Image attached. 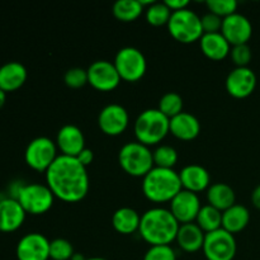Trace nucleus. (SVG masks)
Masks as SVG:
<instances>
[{"label":"nucleus","mask_w":260,"mask_h":260,"mask_svg":"<svg viewBox=\"0 0 260 260\" xmlns=\"http://www.w3.org/2000/svg\"><path fill=\"white\" fill-rule=\"evenodd\" d=\"M114 66L122 80L137 81L145 75L147 69L146 57L136 47L127 46L117 51L114 56Z\"/></svg>","instance_id":"8"},{"label":"nucleus","mask_w":260,"mask_h":260,"mask_svg":"<svg viewBox=\"0 0 260 260\" xmlns=\"http://www.w3.org/2000/svg\"><path fill=\"white\" fill-rule=\"evenodd\" d=\"M251 202H253L254 207L260 210V184L256 185L251 193Z\"/></svg>","instance_id":"40"},{"label":"nucleus","mask_w":260,"mask_h":260,"mask_svg":"<svg viewBox=\"0 0 260 260\" xmlns=\"http://www.w3.org/2000/svg\"><path fill=\"white\" fill-rule=\"evenodd\" d=\"M172 13L173 12L165 4V2H154L150 7H147L145 15H146L147 23L155 25V27H160V25H168V22H169L170 17H172Z\"/></svg>","instance_id":"30"},{"label":"nucleus","mask_w":260,"mask_h":260,"mask_svg":"<svg viewBox=\"0 0 260 260\" xmlns=\"http://www.w3.org/2000/svg\"><path fill=\"white\" fill-rule=\"evenodd\" d=\"M168 30L180 43L196 42L203 36L201 17L188 8L172 13L168 22Z\"/></svg>","instance_id":"6"},{"label":"nucleus","mask_w":260,"mask_h":260,"mask_svg":"<svg viewBox=\"0 0 260 260\" xmlns=\"http://www.w3.org/2000/svg\"><path fill=\"white\" fill-rule=\"evenodd\" d=\"M222 20L223 18L218 17V15L213 14V13L211 12L206 13L205 15L201 17L203 33L221 32V28H222Z\"/></svg>","instance_id":"37"},{"label":"nucleus","mask_w":260,"mask_h":260,"mask_svg":"<svg viewBox=\"0 0 260 260\" xmlns=\"http://www.w3.org/2000/svg\"><path fill=\"white\" fill-rule=\"evenodd\" d=\"M179 177L183 189L190 190V192H202V190L208 189L211 185L210 173L200 164L185 165L179 172Z\"/></svg>","instance_id":"19"},{"label":"nucleus","mask_w":260,"mask_h":260,"mask_svg":"<svg viewBox=\"0 0 260 260\" xmlns=\"http://www.w3.org/2000/svg\"><path fill=\"white\" fill-rule=\"evenodd\" d=\"M45 174L46 184L55 198L75 203L88 194L90 187L88 170L76 157L60 154Z\"/></svg>","instance_id":"1"},{"label":"nucleus","mask_w":260,"mask_h":260,"mask_svg":"<svg viewBox=\"0 0 260 260\" xmlns=\"http://www.w3.org/2000/svg\"><path fill=\"white\" fill-rule=\"evenodd\" d=\"M152 157L155 167L173 169L178 161V152L170 145H160L152 151Z\"/></svg>","instance_id":"31"},{"label":"nucleus","mask_w":260,"mask_h":260,"mask_svg":"<svg viewBox=\"0 0 260 260\" xmlns=\"http://www.w3.org/2000/svg\"><path fill=\"white\" fill-rule=\"evenodd\" d=\"M196 223L206 234L212 233V231L222 228V212L211 205L202 206L197 218H196Z\"/></svg>","instance_id":"27"},{"label":"nucleus","mask_w":260,"mask_h":260,"mask_svg":"<svg viewBox=\"0 0 260 260\" xmlns=\"http://www.w3.org/2000/svg\"><path fill=\"white\" fill-rule=\"evenodd\" d=\"M70 260H86V258H84L83 255H81V254H79V253H75L73 255V258H71Z\"/></svg>","instance_id":"42"},{"label":"nucleus","mask_w":260,"mask_h":260,"mask_svg":"<svg viewBox=\"0 0 260 260\" xmlns=\"http://www.w3.org/2000/svg\"><path fill=\"white\" fill-rule=\"evenodd\" d=\"M179 226L170 210L154 207L141 215L139 233L150 246L170 245L177 238Z\"/></svg>","instance_id":"2"},{"label":"nucleus","mask_w":260,"mask_h":260,"mask_svg":"<svg viewBox=\"0 0 260 260\" xmlns=\"http://www.w3.org/2000/svg\"><path fill=\"white\" fill-rule=\"evenodd\" d=\"M128 112L118 103L107 104L98 116L99 128L108 136H118L128 127Z\"/></svg>","instance_id":"12"},{"label":"nucleus","mask_w":260,"mask_h":260,"mask_svg":"<svg viewBox=\"0 0 260 260\" xmlns=\"http://www.w3.org/2000/svg\"><path fill=\"white\" fill-rule=\"evenodd\" d=\"M256 75L250 68H235L226 78V90L234 98H246L255 90Z\"/></svg>","instance_id":"16"},{"label":"nucleus","mask_w":260,"mask_h":260,"mask_svg":"<svg viewBox=\"0 0 260 260\" xmlns=\"http://www.w3.org/2000/svg\"><path fill=\"white\" fill-rule=\"evenodd\" d=\"M182 189L179 173L174 169L154 167L142 178V192L151 202H170Z\"/></svg>","instance_id":"3"},{"label":"nucleus","mask_w":260,"mask_h":260,"mask_svg":"<svg viewBox=\"0 0 260 260\" xmlns=\"http://www.w3.org/2000/svg\"><path fill=\"white\" fill-rule=\"evenodd\" d=\"M76 159H78L79 161H80L81 164L84 165V167L88 168L89 165H90L91 162H93V160H94L93 150H90V149H88V147H85V149H84L83 151H81L80 154L78 155V156H76Z\"/></svg>","instance_id":"38"},{"label":"nucleus","mask_w":260,"mask_h":260,"mask_svg":"<svg viewBox=\"0 0 260 260\" xmlns=\"http://www.w3.org/2000/svg\"><path fill=\"white\" fill-rule=\"evenodd\" d=\"M206 233L196 222L182 223L178 230L175 241L187 253H196L201 250L205 244Z\"/></svg>","instance_id":"21"},{"label":"nucleus","mask_w":260,"mask_h":260,"mask_svg":"<svg viewBox=\"0 0 260 260\" xmlns=\"http://www.w3.org/2000/svg\"><path fill=\"white\" fill-rule=\"evenodd\" d=\"M118 162L131 177L144 178L155 167L152 151L139 141L127 142L119 149Z\"/></svg>","instance_id":"5"},{"label":"nucleus","mask_w":260,"mask_h":260,"mask_svg":"<svg viewBox=\"0 0 260 260\" xmlns=\"http://www.w3.org/2000/svg\"><path fill=\"white\" fill-rule=\"evenodd\" d=\"M250 221V212L243 205L235 203L222 212V229L230 234H236L243 231Z\"/></svg>","instance_id":"26"},{"label":"nucleus","mask_w":260,"mask_h":260,"mask_svg":"<svg viewBox=\"0 0 260 260\" xmlns=\"http://www.w3.org/2000/svg\"><path fill=\"white\" fill-rule=\"evenodd\" d=\"M207 8L211 13L218 15L221 18H226L229 15L236 13L238 2L236 0H207Z\"/></svg>","instance_id":"33"},{"label":"nucleus","mask_w":260,"mask_h":260,"mask_svg":"<svg viewBox=\"0 0 260 260\" xmlns=\"http://www.w3.org/2000/svg\"><path fill=\"white\" fill-rule=\"evenodd\" d=\"M5 101H7V93L4 90L0 89V108L5 104Z\"/></svg>","instance_id":"41"},{"label":"nucleus","mask_w":260,"mask_h":260,"mask_svg":"<svg viewBox=\"0 0 260 260\" xmlns=\"http://www.w3.org/2000/svg\"><path fill=\"white\" fill-rule=\"evenodd\" d=\"M235 190L226 183H213L207 189L208 205L217 208L221 212L235 205Z\"/></svg>","instance_id":"25"},{"label":"nucleus","mask_w":260,"mask_h":260,"mask_svg":"<svg viewBox=\"0 0 260 260\" xmlns=\"http://www.w3.org/2000/svg\"><path fill=\"white\" fill-rule=\"evenodd\" d=\"M144 260H177V254L170 245H152L145 253Z\"/></svg>","instance_id":"35"},{"label":"nucleus","mask_w":260,"mask_h":260,"mask_svg":"<svg viewBox=\"0 0 260 260\" xmlns=\"http://www.w3.org/2000/svg\"><path fill=\"white\" fill-rule=\"evenodd\" d=\"M27 69L19 61H8L0 66V89L14 91L19 89L27 80Z\"/></svg>","instance_id":"20"},{"label":"nucleus","mask_w":260,"mask_h":260,"mask_svg":"<svg viewBox=\"0 0 260 260\" xmlns=\"http://www.w3.org/2000/svg\"><path fill=\"white\" fill-rule=\"evenodd\" d=\"M25 211L17 198H4L0 201V231L12 233L18 230L25 220Z\"/></svg>","instance_id":"18"},{"label":"nucleus","mask_w":260,"mask_h":260,"mask_svg":"<svg viewBox=\"0 0 260 260\" xmlns=\"http://www.w3.org/2000/svg\"><path fill=\"white\" fill-rule=\"evenodd\" d=\"M137 141L146 146L157 145L170 132V119L157 108L145 109L135 121Z\"/></svg>","instance_id":"4"},{"label":"nucleus","mask_w":260,"mask_h":260,"mask_svg":"<svg viewBox=\"0 0 260 260\" xmlns=\"http://www.w3.org/2000/svg\"><path fill=\"white\" fill-rule=\"evenodd\" d=\"M157 109H159L161 113H164L169 119L178 116V114L183 112L182 95L175 93V91H168V93H165L164 95L160 98Z\"/></svg>","instance_id":"29"},{"label":"nucleus","mask_w":260,"mask_h":260,"mask_svg":"<svg viewBox=\"0 0 260 260\" xmlns=\"http://www.w3.org/2000/svg\"><path fill=\"white\" fill-rule=\"evenodd\" d=\"M57 145L46 136L33 139L27 145L24 151V160L29 168L37 172H45L52 165L57 155Z\"/></svg>","instance_id":"9"},{"label":"nucleus","mask_w":260,"mask_h":260,"mask_svg":"<svg viewBox=\"0 0 260 260\" xmlns=\"http://www.w3.org/2000/svg\"><path fill=\"white\" fill-rule=\"evenodd\" d=\"M201 208L202 205L197 193L187 189H182L170 201V212L180 225L194 222Z\"/></svg>","instance_id":"13"},{"label":"nucleus","mask_w":260,"mask_h":260,"mask_svg":"<svg viewBox=\"0 0 260 260\" xmlns=\"http://www.w3.org/2000/svg\"><path fill=\"white\" fill-rule=\"evenodd\" d=\"M56 145L61 155L76 157L85 149V137L83 131L75 124H63L56 136Z\"/></svg>","instance_id":"17"},{"label":"nucleus","mask_w":260,"mask_h":260,"mask_svg":"<svg viewBox=\"0 0 260 260\" xmlns=\"http://www.w3.org/2000/svg\"><path fill=\"white\" fill-rule=\"evenodd\" d=\"M63 81L70 88H81L88 83V71L83 68H71L63 75Z\"/></svg>","instance_id":"36"},{"label":"nucleus","mask_w":260,"mask_h":260,"mask_svg":"<svg viewBox=\"0 0 260 260\" xmlns=\"http://www.w3.org/2000/svg\"><path fill=\"white\" fill-rule=\"evenodd\" d=\"M230 56L236 68H248L251 57H253V52H251L250 46L248 43H244V45L233 46L230 51Z\"/></svg>","instance_id":"34"},{"label":"nucleus","mask_w":260,"mask_h":260,"mask_svg":"<svg viewBox=\"0 0 260 260\" xmlns=\"http://www.w3.org/2000/svg\"><path fill=\"white\" fill-rule=\"evenodd\" d=\"M170 132L177 139L190 141L200 135L201 123L197 117L192 113L182 112L178 116L170 118Z\"/></svg>","instance_id":"22"},{"label":"nucleus","mask_w":260,"mask_h":260,"mask_svg":"<svg viewBox=\"0 0 260 260\" xmlns=\"http://www.w3.org/2000/svg\"><path fill=\"white\" fill-rule=\"evenodd\" d=\"M86 260H107V259L99 258V256H93V258H88Z\"/></svg>","instance_id":"43"},{"label":"nucleus","mask_w":260,"mask_h":260,"mask_svg":"<svg viewBox=\"0 0 260 260\" xmlns=\"http://www.w3.org/2000/svg\"><path fill=\"white\" fill-rule=\"evenodd\" d=\"M88 83L101 91H111L121 83V76L113 62L108 60H96L88 69Z\"/></svg>","instance_id":"11"},{"label":"nucleus","mask_w":260,"mask_h":260,"mask_svg":"<svg viewBox=\"0 0 260 260\" xmlns=\"http://www.w3.org/2000/svg\"><path fill=\"white\" fill-rule=\"evenodd\" d=\"M74 254L73 245L66 239L57 238L50 243V258L52 260H70Z\"/></svg>","instance_id":"32"},{"label":"nucleus","mask_w":260,"mask_h":260,"mask_svg":"<svg viewBox=\"0 0 260 260\" xmlns=\"http://www.w3.org/2000/svg\"><path fill=\"white\" fill-rule=\"evenodd\" d=\"M221 33L231 46L244 45L248 43L253 35V25L245 15L236 12L223 18Z\"/></svg>","instance_id":"15"},{"label":"nucleus","mask_w":260,"mask_h":260,"mask_svg":"<svg viewBox=\"0 0 260 260\" xmlns=\"http://www.w3.org/2000/svg\"><path fill=\"white\" fill-rule=\"evenodd\" d=\"M165 4L170 8L172 12H177V10H182L188 8L189 2L188 0H165Z\"/></svg>","instance_id":"39"},{"label":"nucleus","mask_w":260,"mask_h":260,"mask_svg":"<svg viewBox=\"0 0 260 260\" xmlns=\"http://www.w3.org/2000/svg\"><path fill=\"white\" fill-rule=\"evenodd\" d=\"M141 216L131 207H121L112 216V225L117 233L122 235H129L139 231Z\"/></svg>","instance_id":"24"},{"label":"nucleus","mask_w":260,"mask_h":260,"mask_svg":"<svg viewBox=\"0 0 260 260\" xmlns=\"http://www.w3.org/2000/svg\"><path fill=\"white\" fill-rule=\"evenodd\" d=\"M50 243L51 241L42 234H27L18 241L17 258L18 260H48Z\"/></svg>","instance_id":"14"},{"label":"nucleus","mask_w":260,"mask_h":260,"mask_svg":"<svg viewBox=\"0 0 260 260\" xmlns=\"http://www.w3.org/2000/svg\"><path fill=\"white\" fill-rule=\"evenodd\" d=\"M17 201L20 203L25 213L43 215L52 207L55 196L47 184L29 183L19 188Z\"/></svg>","instance_id":"7"},{"label":"nucleus","mask_w":260,"mask_h":260,"mask_svg":"<svg viewBox=\"0 0 260 260\" xmlns=\"http://www.w3.org/2000/svg\"><path fill=\"white\" fill-rule=\"evenodd\" d=\"M113 15L122 22H132L144 12L140 0H117L112 8Z\"/></svg>","instance_id":"28"},{"label":"nucleus","mask_w":260,"mask_h":260,"mask_svg":"<svg viewBox=\"0 0 260 260\" xmlns=\"http://www.w3.org/2000/svg\"><path fill=\"white\" fill-rule=\"evenodd\" d=\"M200 46L202 52L208 58L215 61H220L230 55L231 45L223 37L221 32L216 33H203L200 40Z\"/></svg>","instance_id":"23"},{"label":"nucleus","mask_w":260,"mask_h":260,"mask_svg":"<svg viewBox=\"0 0 260 260\" xmlns=\"http://www.w3.org/2000/svg\"><path fill=\"white\" fill-rule=\"evenodd\" d=\"M202 250L207 260H234L238 250L235 236L222 228L207 233Z\"/></svg>","instance_id":"10"}]
</instances>
